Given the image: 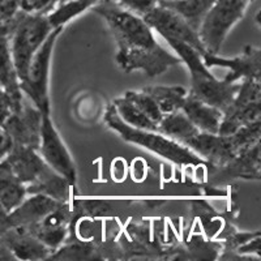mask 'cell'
<instances>
[{
	"mask_svg": "<svg viewBox=\"0 0 261 261\" xmlns=\"http://www.w3.org/2000/svg\"><path fill=\"white\" fill-rule=\"evenodd\" d=\"M90 9L110 28L119 47L116 63L127 73L143 71L149 77H155L181 63L180 58L161 47L141 16L129 12L114 0H99Z\"/></svg>",
	"mask_w": 261,
	"mask_h": 261,
	"instance_id": "cell-1",
	"label": "cell"
},
{
	"mask_svg": "<svg viewBox=\"0 0 261 261\" xmlns=\"http://www.w3.org/2000/svg\"><path fill=\"white\" fill-rule=\"evenodd\" d=\"M105 122L123 140L144 149H148L160 157L175 163L178 166L196 167L204 163V160L195 154L187 146L163 136L157 130L139 129V128L129 127L128 124H125L118 116L113 105L109 106L106 114H105Z\"/></svg>",
	"mask_w": 261,
	"mask_h": 261,
	"instance_id": "cell-2",
	"label": "cell"
},
{
	"mask_svg": "<svg viewBox=\"0 0 261 261\" xmlns=\"http://www.w3.org/2000/svg\"><path fill=\"white\" fill-rule=\"evenodd\" d=\"M167 43L178 54L181 63H186L190 69L191 90L188 94L220 109L221 111L225 110L234 99L241 84H230L214 77L202 63L201 55L191 46L176 41H169Z\"/></svg>",
	"mask_w": 261,
	"mask_h": 261,
	"instance_id": "cell-3",
	"label": "cell"
},
{
	"mask_svg": "<svg viewBox=\"0 0 261 261\" xmlns=\"http://www.w3.org/2000/svg\"><path fill=\"white\" fill-rule=\"evenodd\" d=\"M260 129L261 120H257L239 128L237 132L227 136L199 132L188 140L184 146L191 149L195 154L204 160V162L211 163L212 166L222 167L244 149L260 143Z\"/></svg>",
	"mask_w": 261,
	"mask_h": 261,
	"instance_id": "cell-4",
	"label": "cell"
},
{
	"mask_svg": "<svg viewBox=\"0 0 261 261\" xmlns=\"http://www.w3.org/2000/svg\"><path fill=\"white\" fill-rule=\"evenodd\" d=\"M53 29L47 12L28 13L18 11L15 15L11 33V54L18 81L25 77L34 54Z\"/></svg>",
	"mask_w": 261,
	"mask_h": 261,
	"instance_id": "cell-5",
	"label": "cell"
},
{
	"mask_svg": "<svg viewBox=\"0 0 261 261\" xmlns=\"http://www.w3.org/2000/svg\"><path fill=\"white\" fill-rule=\"evenodd\" d=\"M253 0H216L199 29L206 53L217 55L226 37L238 21L242 20Z\"/></svg>",
	"mask_w": 261,
	"mask_h": 261,
	"instance_id": "cell-6",
	"label": "cell"
},
{
	"mask_svg": "<svg viewBox=\"0 0 261 261\" xmlns=\"http://www.w3.org/2000/svg\"><path fill=\"white\" fill-rule=\"evenodd\" d=\"M63 28H55L39 46L34 54L27 74L20 80V90L28 97L30 102L43 114H50V98H48V73H50L51 55L58 37Z\"/></svg>",
	"mask_w": 261,
	"mask_h": 261,
	"instance_id": "cell-7",
	"label": "cell"
},
{
	"mask_svg": "<svg viewBox=\"0 0 261 261\" xmlns=\"http://www.w3.org/2000/svg\"><path fill=\"white\" fill-rule=\"evenodd\" d=\"M218 135H232L249 123L261 120L260 80H243L231 103L222 111Z\"/></svg>",
	"mask_w": 261,
	"mask_h": 261,
	"instance_id": "cell-8",
	"label": "cell"
},
{
	"mask_svg": "<svg viewBox=\"0 0 261 261\" xmlns=\"http://www.w3.org/2000/svg\"><path fill=\"white\" fill-rule=\"evenodd\" d=\"M143 18L151 30H155L166 42L176 41L186 43L195 48L201 57L206 53L199 37V32L171 9L157 3L154 8L143 16Z\"/></svg>",
	"mask_w": 261,
	"mask_h": 261,
	"instance_id": "cell-9",
	"label": "cell"
},
{
	"mask_svg": "<svg viewBox=\"0 0 261 261\" xmlns=\"http://www.w3.org/2000/svg\"><path fill=\"white\" fill-rule=\"evenodd\" d=\"M38 153L54 171L64 176L72 186H74L77 175L73 160L63 140L60 139L57 128L51 120L50 114L42 115Z\"/></svg>",
	"mask_w": 261,
	"mask_h": 261,
	"instance_id": "cell-10",
	"label": "cell"
},
{
	"mask_svg": "<svg viewBox=\"0 0 261 261\" xmlns=\"http://www.w3.org/2000/svg\"><path fill=\"white\" fill-rule=\"evenodd\" d=\"M42 113L34 105L22 102L18 111L11 114L4 123V129L8 132L13 145L28 146L38 150L41 140Z\"/></svg>",
	"mask_w": 261,
	"mask_h": 261,
	"instance_id": "cell-11",
	"label": "cell"
},
{
	"mask_svg": "<svg viewBox=\"0 0 261 261\" xmlns=\"http://www.w3.org/2000/svg\"><path fill=\"white\" fill-rule=\"evenodd\" d=\"M202 63L206 68L211 67H223L230 69L223 80L226 83H235L238 80H260L261 67V50L252 46H247L241 57L237 58H220L213 54L205 53L201 57Z\"/></svg>",
	"mask_w": 261,
	"mask_h": 261,
	"instance_id": "cell-12",
	"label": "cell"
},
{
	"mask_svg": "<svg viewBox=\"0 0 261 261\" xmlns=\"http://www.w3.org/2000/svg\"><path fill=\"white\" fill-rule=\"evenodd\" d=\"M13 17L0 22V88L8 93L17 110H20L24 102V97L20 90V81L11 54V33L13 28Z\"/></svg>",
	"mask_w": 261,
	"mask_h": 261,
	"instance_id": "cell-13",
	"label": "cell"
},
{
	"mask_svg": "<svg viewBox=\"0 0 261 261\" xmlns=\"http://www.w3.org/2000/svg\"><path fill=\"white\" fill-rule=\"evenodd\" d=\"M3 161L13 172V175L25 186L36 181L42 172L48 167L38 150L28 146L13 145L12 150L9 151Z\"/></svg>",
	"mask_w": 261,
	"mask_h": 261,
	"instance_id": "cell-14",
	"label": "cell"
},
{
	"mask_svg": "<svg viewBox=\"0 0 261 261\" xmlns=\"http://www.w3.org/2000/svg\"><path fill=\"white\" fill-rule=\"evenodd\" d=\"M64 202H59L45 195H32L30 197H25L21 204H18L13 211H11L7 217L8 228L11 227H27V226L37 223L47 216L50 212L57 209L59 205Z\"/></svg>",
	"mask_w": 261,
	"mask_h": 261,
	"instance_id": "cell-15",
	"label": "cell"
},
{
	"mask_svg": "<svg viewBox=\"0 0 261 261\" xmlns=\"http://www.w3.org/2000/svg\"><path fill=\"white\" fill-rule=\"evenodd\" d=\"M0 242L6 244L17 260H46L53 251L37 238L21 227H11L0 234Z\"/></svg>",
	"mask_w": 261,
	"mask_h": 261,
	"instance_id": "cell-16",
	"label": "cell"
},
{
	"mask_svg": "<svg viewBox=\"0 0 261 261\" xmlns=\"http://www.w3.org/2000/svg\"><path fill=\"white\" fill-rule=\"evenodd\" d=\"M200 132L218 134L223 114L220 109L205 103L188 94L180 109Z\"/></svg>",
	"mask_w": 261,
	"mask_h": 261,
	"instance_id": "cell-17",
	"label": "cell"
},
{
	"mask_svg": "<svg viewBox=\"0 0 261 261\" xmlns=\"http://www.w3.org/2000/svg\"><path fill=\"white\" fill-rule=\"evenodd\" d=\"M72 187L73 186L64 176L59 175L57 171H54L48 166L36 181L28 184L27 192L30 195L38 193V195L48 196L57 201L67 204L69 201V197H71Z\"/></svg>",
	"mask_w": 261,
	"mask_h": 261,
	"instance_id": "cell-18",
	"label": "cell"
},
{
	"mask_svg": "<svg viewBox=\"0 0 261 261\" xmlns=\"http://www.w3.org/2000/svg\"><path fill=\"white\" fill-rule=\"evenodd\" d=\"M157 132L184 145L188 140L199 134L200 130L193 125L183 111L178 110L162 116L157 125Z\"/></svg>",
	"mask_w": 261,
	"mask_h": 261,
	"instance_id": "cell-19",
	"label": "cell"
},
{
	"mask_svg": "<svg viewBox=\"0 0 261 261\" xmlns=\"http://www.w3.org/2000/svg\"><path fill=\"white\" fill-rule=\"evenodd\" d=\"M27 186L18 180L3 160L0 161V204L11 212L27 197Z\"/></svg>",
	"mask_w": 261,
	"mask_h": 261,
	"instance_id": "cell-20",
	"label": "cell"
},
{
	"mask_svg": "<svg viewBox=\"0 0 261 261\" xmlns=\"http://www.w3.org/2000/svg\"><path fill=\"white\" fill-rule=\"evenodd\" d=\"M216 0H169L158 2V4L171 9L187 21L195 30L199 32L200 25Z\"/></svg>",
	"mask_w": 261,
	"mask_h": 261,
	"instance_id": "cell-21",
	"label": "cell"
},
{
	"mask_svg": "<svg viewBox=\"0 0 261 261\" xmlns=\"http://www.w3.org/2000/svg\"><path fill=\"white\" fill-rule=\"evenodd\" d=\"M143 92H145L154 99L163 115L180 110L188 95L187 89L178 85L145 86L143 88Z\"/></svg>",
	"mask_w": 261,
	"mask_h": 261,
	"instance_id": "cell-22",
	"label": "cell"
},
{
	"mask_svg": "<svg viewBox=\"0 0 261 261\" xmlns=\"http://www.w3.org/2000/svg\"><path fill=\"white\" fill-rule=\"evenodd\" d=\"M116 114L125 124L139 129L157 130V124L148 118L139 107L128 99L127 97L116 98L113 103Z\"/></svg>",
	"mask_w": 261,
	"mask_h": 261,
	"instance_id": "cell-23",
	"label": "cell"
},
{
	"mask_svg": "<svg viewBox=\"0 0 261 261\" xmlns=\"http://www.w3.org/2000/svg\"><path fill=\"white\" fill-rule=\"evenodd\" d=\"M21 228H24L25 231L37 238L39 242H42L46 247H48L53 252L63 246V242L65 241V237H67V226L51 227V226H45L37 222Z\"/></svg>",
	"mask_w": 261,
	"mask_h": 261,
	"instance_id": "cell-24",
	"label": "cell"
},
{
	"mask_svg": "<svg viewBox=\"0 0 261 261\" xmlns=\"http://www.w3.org/2000/svg\"><path fill=\"white\" fill-rule=\"evenodd\" d=\"M124 97H127L132 103L136 105L140 110L143 111L150 120H153L158 125L163 114L161 113L160 107L157 106V103H155L154 99L150 95L141 90V92H127Z\"/></svg>",
	"mask_w": 261,
	"mask_h": 261,
	"instance_id": "cell-25",
	"label": "cell"
},
{
	"mask_svg": "<svg viewBox=\"0 0 261 261\" xmlns=\"http://www.w3.org/2000/svg\"><path fill=\"white\" fill-rule=\"evenodd\" d=\"M58 252L51 253V260H60V258H64V260H88V258H93L90 256L94 255L92 249L89 247L84 246H77V244H72V246H67L65 248H58Z\"/></svg>",
	"mask_w": 261,
	"mask_h": 261,
	"instance_id": "cell-26",
	"label": "cell"
},
{
	"mask_svg": "<svg viewBox=\"0 0 261 261\" xmlns=\"http://www.w3.org/2000/svg\"><path fill=\"white\" fill-rule=\"evenodd\" d=\"M114 2L129 12L141 16V17L157 6V0H114Z\"/></svg>",
	"mask_w": 261,
	"mask_h": 261,
	"instance_id": "cell-27",
	"label": "cell"
},
{
	"mask_svg": "<svg viewBox=\"0 0 261 261\" xmlns=\"http://www.w3.org/2000/svg\"><path fill=\"white\" fill-rule=\"evenodd\" d=\"M54 7H55V0H20V9L28 13H48Z\"/></svg>",
	"mask_w": 261,
	"mask_h": 261,
	"instance_id": "cell-28",
	"label": "cell"
},
{
	"mask_svg": "<svg viewBox=\"0 0 261 261\" xmlns=\"http://www.w3.org/2000/svg\"><path fill=\"white\" fill-rule=\"evenodd\" d=\"M18 111L16 105L13 103L12 98L9 97L8 93L4 92L0 88V125H3L7 122V119L11 116V114Z\"/></svg>",
	"mask_w": 261,
	"mask_h": 261,
	"instance_id": "cell-29",
	"label": "cell"
},
{
	"mask_svg": "<svg viewBox=\"0 0 261 261\" xmlns=\"http://www.w3.org/2000/svg\"><path fill=\"white\" fill-rule=\"evenodd\" d=\"M18 11L20 0H0V22L11 20Z\"/></svg>",
	"mask_w": 261,
	"mask_h": 261,
	"instance_id": "cell-30",
	"label": "cell"
},
{
	"mask_svg": "<svg viewBox=\"0 0 261 261\" xmlns=\"http://www.w3.org/2000/svg\"><path fill=\"white\" fill-rule=\"evenodd\" d=\"M13 141L3 125H0V161L7 157L9 151L12 150Z\"/></svg>",
	"mask_w": 261,
	"mask_h": 261,
	"instance_id": "cell-31",
	"label": "cell"
},
{
	"mask_svg": "<svg viewBox=\"0 0 261 261\" xmlns=\"http://www.w3.org/2000/svg\"><path fill=\"white\" fill-rule=\"evenodd\" d=\"M7 217H8V212L3 208V205L0 204V234H3L6 230H8Z\"/></svg>",
	"mask_w": 261,
	"mask_h": 261,
	"instance_id": "cell-32",
	"label": "cell"
},
{
	"mask_svg": "<svg viewBox=\"0 0 261 261\" xmlns=\"http://www.w3.org/2000/svg\"><path fill=\"white\" fill-rule=\"evenodd\" d=\"M64 2H67V0H55V6H57V4H60V3H64Z\"/></svg>",
	"mask_w": 261,
	"mask_h": 261,
	"instance_id": "cell-33",
	"label": "cell"
},
{
	"mask_svg": "<svg viewBox=\"0 0 261 261\" xmlns=\"http://www.w3.org/2000/svg\"><path fill=\"white\" fill-rule=\"evenodd\" d=\"M158 2H169V0H157V3Z\"/></svg>",
	"mask_w": 261,
	"mask_h": 261,
	"instance_id": "cell-34",
	"label": "cell"
}]
</instances>
